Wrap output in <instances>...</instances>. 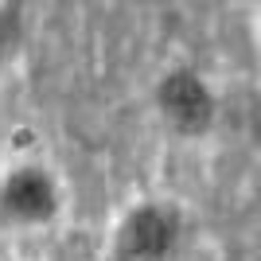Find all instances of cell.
<instances>
[{"label": "cell", "mask_w": 261, "mask_h": 261, "mask_svg": "<svg viewBox=\"0 0 261 261\" xmlns=\"http://www.w3.org/2000/svg\"><path fill=\"white\" fill-rule=\"evenodd\" d=\"M152 109L164 129L184 141H199L218 125V94L195 66L164 70L152 86Z\"/></svg>", "instance_id": "cell-3"}, {"label": "cell", "mask_w": 261, "mask_h": 261, "mask_svg": "<svg viewBox=\"0 0 261 261\" xmlns=\"http://www.w3.org/2000/svg\"><path fill=\"white\" fill-rule=\"evenodd\" d=\"M20 32H23V0H4L0 4V55L20 43Z\"/></svg>", "instance_id": "cell-4"}, {"label": "cell", "mask_w": 261, "mask_h": 261, "mask_svg": "<svg viewBox=\"0 0 261 261\" xmlns=\"http://www.w3.org/2000/svg\"><path fill=\"white\" fill-rule=\"evenodd\" d=\"M187 215L175 199L141 195L109 226V261H179Z\"/></svg>", "instance_id": "cell-1"}, {"label": "cell", "mask_w": 261, "mask_h": 261, "mask_svg": "<svg viewBox=\"0 0 261 261\" xmlns=\"http://www.w3.org/2000/svg\"><path fill=\"white\" fill-rule=\"evenodd\" d=\"M66 211L63 179L39 160H16L0 172V222L12 230H47Z\"/></svg>", "instance_id": "cell-2"}]
</instances>
